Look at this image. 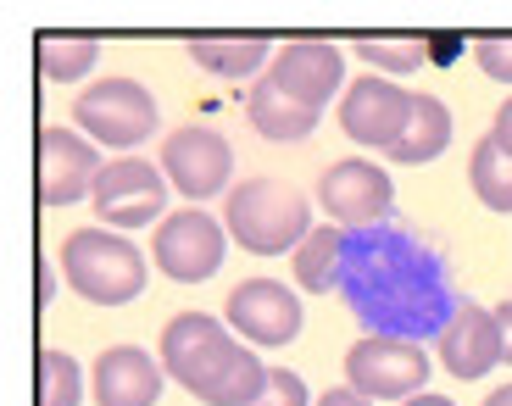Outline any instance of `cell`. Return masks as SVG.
<instances>
[{
    "label": "cell",
    "mask_w": 512,
    "mask_h": 406,
    "mask_svg": "<svg viewBox=\"0 0 512 406\" xmlns=\"http://www.w3.org/2000/svg\"><path fill=\"white\" fill-rule=\"evenodd\" d=\"M262 78H273V84H279L290 101H301L307 112H323L334 95L351 89L346 84V51L329 45V39H290Z\"/></svg>",
    "instance_id": "obj_11"
},
{
    "label": "cell",
    "mask_w": 512,
    "mask_h": 406,
    "mask_svg": "<svg viewBox=\"0 0 512 406\" xmlns=\"http://www.w3.org/2000/svg\"><path fill=\"white\" fill-rule=\"evenodd\" d=\"M490 140H496V145H501V151H507V156H512V95H507V101H501V112H496V123H490Z\"/></svg>",
    "instance_id": "obj_27"
},
{
    "label": "cell",
    "mask_w": 512,
    "mask_h": 406,
    "mask_svg": "<svg viewBox=\"0 0 512 406\" xmlns=\"http://www.w3.org/2000/svg\"><path fill=\"white\" fill-rule=\"evenodd\" d=\"M39 406H78L84 401V368L67 351H39Z\"/></svg>",
    "instance_id": "obj_23"
},
{
    "label": "cell",
    "mask_w": 512,
    "mask_h": 406,
    "mask_svg": "<svg viewBox=\"0 0 512 406\" xmlns=\"http://www.w3.org/2000/svg\"><path fill=\"white\" fill-rule=\"evenodd\" d=\"M446 145H451V112H446V101H435V95H418L407 134L396 140V151H390V156H396L401 167H423V162H435Z\"/></svg>",
    "instance_id": "obj_18"
},
{
    "label": "cell",
    "mask_w": 512,
    "mask_h": 406,
    "mask_svg": "<svg viewBox=\"0 0 512 406\" xmlns=\"http://www.w3.org/2000/svg\"><path fill=\"white\" fill-rule=\"evenodd\" d=\"M340 256H346V240H340V229H334V223L312 229L307 240H301V251L290 256L295 284H301V290H312V295H323L334 279H340Z\"/></svg>",
    "instance_id": "obj_19"
},
{
    "label": "cell",
    "mask_w": 512,
    "mask_h": 406,
    "mask_svg": "<svg viewBox=\"0 0 512 406\" xmlns=\"http://www.w3.org/2000/svg\"><path fill=\"white\" fill-rule=\"evenodd\" d=\"M390 201H396L390 173L362 162V156H346V162L323 167V178H318V206L329 212L334 229H368V223H379L390 212Z\"/></svg>",
    "instance_id": "obj_10"
},
{
    "label": "cell",
    "mask_w": 512,
    "mask_h": 406,
    "mask_svg": "<svg viewBox=\"0 0 512 406\" xmlns=\"http://www.w3.org/2000/svg\"><path fill=\"white\" fill-rule=\"evenodd\" d=\"M268 362L251 351V345H240V356L229 362V373H223L218 384H206L195 401H206V406H256L262 401V390H268Z\"/></svg>",
    "instance_id": "obj_20"
},
{
    "label": "cell",
    "mask_w": 512,
    "mask_h": 406,
    "mask_svg": "<svg viewBox=\"0 0 512 406\" xmlns=\"http://www.w3.org/2000/svg\"><path fill=\"white\" fill-rule=\"evenodd\" d=\"M412 106H418V95L401 89L396 78H351V89L340 95V128L357 145L396 151V140L412 123Z\"/></svg>",
    "instance_id": "obj_9"
},
{
    "label": "cell",
    "mask_w": 512,
    "mask_h": 406,
    "mask_svg": "<svg viewBox=\"0 0 512 406\" xmlns=\"http://www.w3.org/2000/svg\"><path fill=\"white\" fill-rule=\"evenodd\" d=\"M256 406H312L307 401V379L290 373V368H273L268 373V390H262V401H256Z\"/></svg>",
    "instance_id": "obj_26"
},
{
    "label": "cell",
    "mask_w": 512,
    "mask_h": 406,
    "mask_svg": "<svg viewBox=\"0 0 512 406\" xmlns=\"http://www.w3.org/2000/svg\"><path fill=\"white\" fill-rule=\"evenodd\" d=\"M90 201L101 212V229H151L167 212V173L145 156H117L101 167Z\"/></svg>",
    "instance_id": "obj_6"
},
{
    "label": "cell",
    "mask_w": 512,
    "mask_h": 406,
    "mask_svg": "<svg viewBox=\"0 0 512 406\" xmlns=\"http://www.w3.org/2000/svg\"><path fill=\"white\" fill-rule=\"evenodd\" d=\"M318 406H373V401H368L362 390H323Z\"/></svg>",
    "instance_id": "obj_29"
},
{
    "label": "cell",
    "mask_w": 512,
    "mask_h": 406,
    "mask_svg": "<svg viewBox=\"0 0 512 406\" xmlns=\"http://www.w3.org/2000/svg\"><path fill=\"white\" fill-rule=\"evenodd\" d=\"M245 112H251L256 134H262V140H273V145L307 140L312 128H318V117H323V112H307L301 101H290V95H284L273 78H256V84H251V95H245Z\"/></svg>",
    "instance_id": "obj_16"
},
{
    "label": "cell",
    "mask_w": 512,
    "mask_h": 406,
    "mask_svg": "<svg viewBox=\"0 0 512 406\" xmlns=\"http://www.w3.org/2000/svg\"><path fill=\"white\" fill-rule=\"evenodd\" d=\"M401 406H451L446 395H435V390H423V395H412V401H401Z\"/></svg>",
    "instance_id": "obj_30"
},
{
    "label": "cell",
    "mask_w": 512,
    "mask_h": 406,
    "mask_svg": "<svg viewBox=\"0 0 512 406\" xmlns=\"http://www.w3.org/2000/svg\"><path fill=\"white\" fill-rule=\"evenodd\" d=\"M167 184L184 195V201H212V195H229V173H234V151L218 128L190 123V128H173L162 140V162Z\"/></svg>",
    "instance_id": "obj_7"
},
{
    "label": "cell",
    "mask_w": 512,
    "mask_h": 406,
    "mask_svg": "<svg viewBox=\"0 0 512 406\" xmlns=\"http://www.w3.org/2000/svg\"><path fill=\"white\" fill-rule=\"evenodd\" d=\"M468 184H474V195L490 212H512V156L501 151L490 134L474 145V156H468Z\"/></svg>",
    "instance_id": "obj_22"
},
{
    "label": "cell",
    "mask_w": 512,
    "mask_h": 406,
    "mask_svg": "<svg viewBox=\"0 0 512 406\" xmlns=\"http://www.w3.org/2000/svg\"><path fill=\"white\" fill-rule=\"evenodd\" d=\"M62 273L84 301L123 306L145 290V256L112 229H73L62 240Z\"/></svg>",
    "instance_id": "obj_2"
},
{
    "label": "cell",
    "mask_w": 512,
    "mask_h": 406,
    "mask_svg": "<svg viewBox=\"0 0 512 406\" xmlns=\"http://www.w3.org/2000/svg\"><path fill=\"white\" fill-rule=\"evenodd\" d=\"M34 56H39V78H51V84H78V78H90L101 45H95L90 34H45Z\"/></svg>",
    "instance_id": "obj_21"
},
{
    "label": "cell",
    "mask_w": 512,
    "mask_h": 406,
    "mask_svg": "<svg viewBox=\"0 0 512 406\" xmlns=\"http://www.w3.org/2000/svg\"><path fill=\"white\" fill-rule=\"evenodd\" d=\"M223 323L251 345H290L301 334V301L279 279H245L223 301Z\"/></svg>",
    "instance_id": "obj_13"
},
{
    "label": "cell",
    "mask_w": 512,
    "mask_h": 406,
    "mask_svg": "<svg viewBox=\"0 0 512 406\" xmlns=\"http://www.w3.org/2000/svg\"><path fill=\"white\" fill-rule=\"evenodd\" d=\"M496 329H501V362H512V301L496 306Z\"/></svg>",
    "instance_id": "obj_28"
},
{
    "label": "cell",
    "mask_w": 512,
    "mask_h": 406,
    "mask_svg": "<svg viewBox=\"0 0 512 406\" xmlns=\"http://www.w3.org/2000/svg\"><path fill=\"white\" fill-rule=\"evenodd\" d=\"M101 151L78 128H39V206H73L95 195Z\"/></svg>",
    "instance_id": "obj_12"
},
{
    "label": "cell",
    "mask_w": 512,
    "mask_h": 406,
    "mask_svg": "<svg viewBox=\"0 0 512 406\" xmlns=\"http://www.w3.org/2000/svg\"><path fill=\"white\" fill-rule=\"evenodd\" d=\"M440 362H446V373H457V379H485V373L501 362L496 312L462 301L457 318L446 323V334H440Z\"/></svg>",
    "instance_id": "obj_15"
},
{
    "label": "cell",
    "mask_w": 512,
    "mask_h": 406,
    "mask_svg": "<svg viewBox=\"0 0 512 406\" xmlns=\"http://www.w3.org/2000/svg\"><path fill=\"white\" fill-rule=\"evenodd\" d=\"M73 123L84 140L106 145V151H134L156 134V101L140 78H95L73 101Z\"/></svg>",
    "instance_id": "obj_3"
},
{
    "label": "cell",
    "mask_w": 512,
    "mask_h": 406,
    "mask_svg": "<svg viewBox=\"0 0 512 406\" xmlns=\"http://www.w3.org/2000/svg\"><path fill=\"white\" fill-rule=\"evenodd\" d=\"M346 384L362 390L368 401H412L429 384V356L412 340L373 334V340H357L346 351Z\"/></svg>",
    "instance_id": "obj_5"
},
{
    "label": "cell",
    "mask_w": 512,
    "mask_h": 406,
    "mask_svg": "<svg viewBox=\"0 0 512 406\" xmlns=\"http://www.w3.org/2000/svg\"><path fill=\"white\" fill-rule=\"evenodd\" d=\"M223 229L251 256H284L301 251V240L312 234V206L279 178H240L223 195Z\"/></svg>",
    "instance_id": "obj_1"
},
{
    "label": "cell",
    "mask_w": 512,
    "mask_h": 406,
    "mask_svg": "<svg viewBox=\"0 0 512 406\" xmlns=\"http://www.w3.org/2000/svg\"><path fill=\"white\" fill-rule=\"evenodd\" d=\"M273 45L262 34H234V39H190V62L206 67L212 78H262L273 67Z\"/></svg>",
    "instance_id": "obj_17"
},
{
    "label": "cell",
    "mask_w": 512,
    "mask_h": 406,
    "mask_svg": "<svg viewBox=\"0 0 512 406\" xmlns=\"http://www.w3.org/2000/svg\"><path fill=\"white\" fill-rule=\"evenodd\" d=\"M485 406H512V384H507V390H490Z\"/></svg>",
    "instance_id": "obj_31"
},
{
    "label": "cell",
    "mask_w": 512,
    "mask_h": 406,
    "mask_svg": "<svg viewBox=\"0 0 512 406\" xmlns=\"http://www.w3.org/2000/svg\"><path fill=\"white\" fill-rule=\"evenodd\" d=\"M162 379H167V368L151 362V351H140V345H106L95 356L90 395L101 406H156L162 401Z\"/></svg>",
    "instance_id": "obj_14"
},
{
    "label": "cell",
    "mask_w": 512,
    "mask_h": 406,
    "mask_svg": "<svg viewBox=\"0 0 512 406\" xmlns=\"http://www.w3.org/2000/svg\"><path fill=\"white\" fill-rule=\"evenodd\" d=\"M351 51L362 56L368 67H379L384 78H407L423 67V45L418 39H357Z\"/></svg>",
    "instance_id": "obj_24"
},
{
    "label": "cell",
    "mask_w": 512,
    "mask_h": 406,
    "mask_svg": "<svg viewBox=\"0 0 512 406\" xmlns=\"http://www.w3.org/2000/svg\"><path fill=\"white\" fill-rule=\"evenodd\" d=\"M223 251H229V229L212 212H195V206L190 212H167L151 240L156 267L179 284H206L223 267Z\"/></svg>",
    "instance_id": "obj_8"
},
{
    "label": "cell",
    "mask_w": 512,
    "mask_h": 406,
    "mask_svg": "<svg viewBox=\"0 0 512 406\" xmlns=\"http://www.w3.org/2000/svg\"><path fill=\"white\" fill-rule=\"evenodd\" d=\"M474 62L485 78H496V84H512V34H496V39H479L474 45Z\"/></svg>",
    "instance_id": "obj_25"
},
{
    "label": "cell",
    "mask_w": 512,
    "mask_h": 406,
    "mask_svg": "<svg viewBox=\"0 0 512 406\" xmlns=\"http://www.w3.org/2000/svg\"><path fill=\"white\" fill-rule=\"evenodd\" d=\"M234 356H240V340L229 334L223 318L179 312V318L162 329V368H167V379L184 384L190 395H201L206 384H218Z\"/></svg>",
    "instance_id": "obj_4"
}]
</instances>
